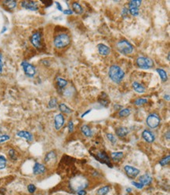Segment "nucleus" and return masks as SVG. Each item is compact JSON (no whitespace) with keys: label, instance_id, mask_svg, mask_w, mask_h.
I'll return each mask as SVG.
<instances>
[{"label":"nucleus","instance_id":"f257e3e1","mask_svg":"<svg viewBox=\"0 0 170 195\" xmlns=\"http://www.w3.org/2000/svg\"><path fill=\"white\" fill-rule=\"evenodd\" d=\"M108 76L114 83H119L125 77V72L118 65H113L109 68Z\"/></svg>","mask_w":170,"mask_h":195},{"label":"nucleus","instance_id":"f03ea898","mask_svg":"<svg viewBox=\"0 0 170 195\" xmlns=\"http://www.w3.org/2000/svg\"><path fill=\"white\" fill-rule=\"evenodd\" d=\"M71 43V38L67 34L57 35L53 39L54 47L57 49H63L67 47Z\"/></svg>","mask_w":170,"mask_h":195},{"label":"nucleus","instance_id":"7ed1b4c3","mask_svg":"<svg viewBox=\"0 0 170 195\" xmlns=\"http://www.w3.org/2000/svg\"><path fill=\"white\" fill-rule=\"evenodd\" d=\"M116 48L120 53L126 55L130 54L134 51L133 46L126 39H121V40L118 41L116 44Z\"/></svg>","mask_w":170,"mask_h":195},{"label":"nucleus","instance_id":"20e7f679","mask_svg":"<svg viewBox=\"0 0 170 195\" xmlns=\"http://www.w3.org/2000/svg\"><path fill=\"white\" fill-rule=\"evenodd\" d=\"M136 65L140 69H150L154 67V61L148 57H139L136 61Z\"/></svg>","mask_w":170,"mask_h":195},{"label":"nucleus","instance_id":"39448f33","mask_svg":"<svg viewBox=\"0 0 170 195\" xmlns=\"http://www.w3.org/2000/svg\"><path fill=\"white\" fill-rule=\"evenodd\" d=\"M146 123L148 124L149 128L154 129L157 128L161 123V118L159 117L158 114L156 113H151L147 118Z\"/></svg>","mask_w":170,"mask_h":195},{"label":"nucleus","instance_id":"423d86ee","mask_svg":"<svg viewBox=\"0 0 170 195\" xmlns=\"http://www.w3.org/2000/svg\"><path fill=\"white\" fill-rule=\"evenodd\" d=\"M21 66L23 68V70L24 72V74L28 76V77L32 78L34 77L35 74H36V69L34 65H31L28 61H22L21 62Z\"/></svg>","mask_w":170,"mask_h":195},{"label":"nucleus","instance_id":"0eeeda50","mask_svg":"<svg viewBox=\"0 0 170 195\" xmlns=\"http://www.w3.org/2000/svg\"><path fill=\"white\" fill-rule=\"evenodd\" d=\"M30 42L33 47L36 49L42 47V33L40 32H35L30 37Z\"/></svg>","mask_w":170,"mask_h":195},{"label":"nucleus","instance_id":"6e6552de","mask_svg":"<svg viewBox=\"0 0 170 195\" xmlns=\"http://www.w3.org/2000/svg\"><path fill=\"white\" fill-rule=\"evenodd\" d=\"M71 185H72L74 190H77L78 191L80 190H82L85 188L87 185V183H85V179H83L82 177H77L73 179L71 182Z\"/></svg>","mask_w":170,"mask_h":195},{"label":"nucleus","instance_id":"1a4fd4ad","mask_svg":"<svg viewBox=\"0 0 170 195\" xmlns=\"http://www.w3.org/2000/svg\"><path fill=\"white\" fill-rule=\"evenodd\" d=\"M124 170L126 172V175L131 179L136 178L140 174V170L139 169L133 166H130V165H126L124 167Z\"/></svg>","mask_w":170,"mask_h":195},{"label":"nucleus","instance_id":"9d476101","mask_svg":"<svg viewBox=\"0 0 170 195\" xmlns=\"http://www.w3.org/2000/svg\"><path fill=\"white\" fill-rule=\"evenodd\" d=\"M20 6H22L23 8L31 10V11H37L39 10L38 3L34 1H23L20 2Z\"/></svg>","mask_w":170,"mask_h":195},{"label":"nucleus","instance_id":"9b49d317","mask_svg":"<svg viewBox=\"0 0 170 195\" xmlns=\"http://www.w3.org/2000/svg\"><path fill=\"white\" fill-rule=\"evenodd\" d=\"M95 156V158L97 159V160H98L100 162L106 164V165H108L109 167H112V163H111V161H110L109 156H107V154L104 152V151L98 153L97 156Z\"/></svg>","mask_w":170,"mask_h":195},{"label":"nucleus","instance_id":"f8f14e48","mask_svg":"<svg viewBox=\"0 0 170 195\" xmlns=\"http://www.w3.org/2000/svg\"><path fill=\"white\" fill-rule=\"evenodd\" d=\"M142 137L148 143H152L155 140V135L153 134V132H151L150 130H148V129H145L144 132H142Z\"/></svg>","mask_w":170,"mask_h":195},{"label":"nucleus","instance_id":"ddd939ff","mask_svg":"<svg viewBox=\"0 0 170 195\" xmlns=\"http://www.w3.org/2000/svg\"><path fill=\"white\" fill-rule=\"evenodd\" d=\"M64 124V117L62 114H57L54 118V128L56 130L59 131Z\"/></svg>","mask_w":170,"mask_h":195},{"label":"nucleus","instance_id":"4468645a","mask_svg":"<svg viewBox=\"0 0 170 195\" xmlns=\"http://www.w3.org/2000/svg\"><path fill=\"white\" fill-rule=\"evenodd\" d=\"M97 50H98L100 54L102 55V56H107L111 54L110 47H108L103 43H99L97 45Z\"/></svg>","mask_w":170,"mask_h":195},{"label":"nucleus","instance_id":"2eb2a0df","mask_svg":"<svg viewBox=\"0 0 170 195\" xmlns=\"http://www.w3.org/2000/svg\"><path fill=\"white\" fill-rule=\"evenodd\" d=\"M46 172V167L40 163L36 162L33 168V173L34 175H41Z\"/></svg>","mask_w":170,"mask_h":195},{"label":"nucleus","instance_id":"dca6fc26","mask_svg":"<svg viewBox=\"0 0 170 195\" xmlns=\"http://www.w3.org/2000/svg\"><path fill=\"white\" fill-rule=\"evenodd\" d=\"M132 88L133 89L139 94H144L146 91V88H144V86L142 85L141 83H138L136 81H134L133 83H132Z\"/></svg>","mask_w":170,"mask_h":195},{"label":"nucleus","instance_id":"f3484780","mask_svg":"<svg viewBox=\"0 0 170 195\" xmlns=\"http://www.w3.org/2000/svg\"><path fill=\"white\" fill-rule=\"evenodd\" d=\"M16 135L20 137V138H25L28 142H31L33 140V135L31 134L30 132H27V131H20L16 133Z\"/></svg>","mask_w":170,"mask_h":195},{"label":"nucleus","instance_id":"a211bd4d","mask_svg":"<svg viewBox=\"0 0 170 195\" xmlns=\"http://www.w3.org/2000/svg\"><path fill=\"white\" fill-rule=\"evenodd\" d=\"M139 180H140V183L144 186H148L151 184L152 182V178L148 174H144L139 178Z\"/></svg>","mask_w":170,"mask_h":195},{"label":"nucleus","instance_id":"6ab92c4d","mask_svg":"<svg viewBox=\"0 0 170 195\" xmlns=\"http://www.w3.org/2000/svg\"><path fill=\"white\" fill-rule=\"evenodd\" d=\"M71 7H72L73 12H75L77 14H82L83 13L82 6L79 4L78 2H73L71 3Z\"/></svg>","mask_w":170,"mask_h":195},{"label":"nucleus","instance_id":"aec40b11","mask_svg":"<svg viewBox=\"0 0 170 195\" xmlns=\"http://www.w3.org/2000/svg\"><path fill=\"white\" fill-rule=\"evenodd\" d=\"M129 132H130L129 129L127 128H125V127H120V128H118L116 129V135L121 138L126 136L129 134Z\"/></svg>","mask_w":170,"mask_h":195},{"label":"nucleus","instance_id":"412c9836","mask_svg":"<svg viewBox=\"0 0 170 195\" xmlns=\"http://www.w3.org/2000/svg\"><path fill=\"white\" fill-rule=\"evenodd\" d=\"M59 110H60V111L61 113L66 114H70L73 112V110H71V108L68 107L67 105H65L64 103H61L59 105Z\"/></svg>","mask_w":170,"mask_h":195},{"label":"nucleus","instance_id":"4be33fe9","mask_svg":"<svg viewBox=\"0 0 170 195\" xmlns=\"http://www.w3.org/2000/svg\"><path fill=\"white\" fill-rule=\"evenodd\" d=\"M81 131L82 134L86 137H91L93 135V132L88 125H83L81 128Z\"/></svg>","mask_w":170,"mask_h":195},{"label":"nucleus","instance_id":"5701e85b","mask_svg":"<svg viewBox=\"0 0 170 195\" xmlns=\"http://www.w3.org/2000/svg\"><path fill=\"white\" fill-rule=\"evenodd\" d=\"M156 71L157 73L159 74L160 76V78L162 79V82H166L167 81V79H168V74L163 69H156Z\"/></svg>","mask_w":170,"mask_h":195},{"label":"nucleus","instance_id":"b1692460","mask_svg":"<svg viewBox=\"0 0 170 195\" xmlns=\"http://www.w3.org/2000/svg\"><path fill=\"white\" fill-rule=\"evenodd\" d=\"M124 154L122 152H114L112 153V159L115 162H118L122 159Z\"/></svg>","mask_w":170,"mask_h":195},{"label":"nucleus","instance_id":"393cba45","mask_svg":"<svg viewBox=\"0 0 170 195\" xmlns=\"http://www.w3.org/2000/svg\"><path fill=\"white\" fill-rule=\"evenodd\" d=\"M16 1H13V0H8V1H4L3 2V5L7 7L10 10H13L16 7Z\"/></svg>","mask_w":170,"mask_h":195},{"label":"nucleus","instance_id":"a878e982","mask_svg":"<svg viewBox=\"0 0 170 195\" xmlns=\"http://www.w3.org/2000/svg\"><path fill=\"white\" fill-rule=\"evenodd\" d=\"M67 81L66 79H63V78H57V87L59 88H61V89H63L67 85Z\"/></svg>","mask_w":170,"mask_h":195},{"label":"nucleus","instance_id":"bb28decb","mask_svg":"<svg viewBox=\"0 0 170 195\" xmlns=\"http://www.w3.org/2000/svg\"><path fill=\"white\" fill-rule=\"evenodd\" d=\"M55 158H56V153H55V152H53V151H50V152H49L46 155L44 161L45 162L48 163Z\"/></svg>","mask_w":170,"mask_h":195},{"label":"nucleus","instance_id":"cd10ccee","mask_svg":"<svg viewBox=\"0 0 170 195\" xmlns=\"http://www.w3.org/2000/svg\"><path fill=\"white\" fill-rule=\"evenodd\" d=\"M131 110L130 109H121L118 113V116L120 117H127L128 116H130Z\"/></svg>","mask_w":170,"mask_h":195},{"label":"nucleus","instance_id":"c85d7f7f","mask_svg":"<svg viewBox=\"0 0 170 195\" xmlns=\"http://www.w3.org/2000/svg\"><path fill=\"white\" fill-rule=\"evenodd\" d=\"M129 12L130 14L133 17H137L140 14V11H139V8H136V7H133V6H129Z\"/></svg>","mask_w":170,"mask_h":195},{"label":"nucleus","instance_id":"c756f323","mask_svg":"<svg viewBox=\"0 0 170 195\" xmlns=\"http://www.w3.org/2000/svg\"><path fill=\"white\" fill-rule=\"evenodd\" d=\"M110 190V187L109 186H105V187H103L101 188H100L97 191V193L98 195H106Z\"/></svg>","mask_w":170,"mask_h":195},{"label":"nucleus","instance_id":"7c9ffc66","mask_svg":"<svg viewBox=\"0 0 170 195\" xmlns=\"http://www.w3.org/2000/svg\"><path fill=\"white\" fill-rule=\"evenodd\" d=\"M148 99L147 98H139L135 100V102H134V104L136 105V106H144L145 105L146 103H148Z\"/></svg>","mask_w":170,"mask_h":195},{"label":"nucleus","instance_id":"2f4dec72","mask_svg":"<svg viewBox=\"0 0 170 195\" xmlns=\"http://www.w3.org/2000/svg\"><path fill=\"white\" fill-rule=\"evenodd\" d=\"M142 4V2L140 0H132L129 2V6H133V7H136V8H139L140 5Z\"/></svg>","mask_w":170,"mask_h":195},{"label":"nucleus","instance_id":"473e14b6","mask_svg":"<svg viewBox=\"0 0 170 195\" xmlns=\"http://www.w3.org/2000/svg\"><path fill=\"white\" fill-rule=\"evenodd\" d=\"M6 167V158L3 155H0V170L4 169Z\"/></svg>","mask_w":170,"mask_h":195},{"label":"nucleus","instance_id":"72a5a7b5","mask_svg":"<svg viewBox=\"0 0 170 195\" xmlns=\"http://www.w3.org/2000/svg\"><path fill=\"white\" fill-rule=\"evenodd\" d=\"M49 108L50 109H53V108L57 107V99L56 98H52L50 99V101L49 102Z\"/></svg>","mask_w":170,"mask_h":195},{"label":"nucleus","instance_id":"f704fd0d","mask_svg":"<svg viewBox=\"0 0 170 195\" xmlns=\"http://www.w3.org/2000/svg\"><path fill=\"white\" fill-rule=\"evenodd\" d=\"M169 161H170V156L169 155H168V156L163 157V158L159 161V164H160L162 166H165V165H168L169 163Z\"/></svg>","mask_w":170,"mask_h":195},{"label":"nucleus","instance_id":"c9c22d12","mask_svg":"<svg viewBox=\"0 0 170 195\" xmlns=\"http://www.w3.org/2000/svg\"><path fill=\"white\" fill-rule=\"evenodd\" d=\"M9 156H10V158L12 159V160H13V161L16 160V151H15L13 149H10V150H9Z\"/></svg>","mask_w":170,"mask_h":195},{"label":"nucleus","instance_id":"e433bc0d","mask_svg":"<svg viewBox=\"0 0 170 195\" xmlns=\"http://www.w3.org/2000/svg\"><path fill=\"white\" fill-rule=\"evenodd\" d=\"M10 139V136L8 135H0V143L5 142Z\"/></svg>","mask_w":170,"mask_h":195},{"label":"nucleus","instance_id":"4c0bfd02","mask_svg":"<svg viewBox=\"0 0 170 195\" xmlns=\"http://www.w3.org/2000/svg\"><path fill=\"white\" fill-rule=\"evenodd\" d=\"M107 138H108V140L112 142V144H115L116 142H117L115 137L112 134H111V133H108V134H107Z\"/></svg>","mask_w":170,"mask_h":195},{"label":"nucleus","instance_id":"58836bf2","mask_svg":"<svg viewBox=\"0 0 170 195\" xmlns=\"http://www.w3.org/2000/svg\"><path fill=\"white\" fill-rule=\"evenodd\" d=\"M35 190H36V187H35L34 185H33V184H29L28 186V190L29 193H33L35 191Z\"/></svg>","mask_w":170,"mask_h":195},{"label":"nucleus","instance_id":"ea45409f","mask_svg":"<svg viewBox=\"0 0 170 195\" xmlns=\"http://www.w3.org/2000/svg\"><path fill=\"white\" fill-rule=\"evenodd\" d=\"M132 184L133 186H135L136 187H137L138 189H142L143 187H144V185L143 184H141L140 183H136V182H133L132 183Z\"/></svg>","mask_w":170,"mask_h":195},{"label":"nucleus","instance_id":"a19ab883","mask_svg":"<svg viewBox=\"0 0 170 195\" xmlns=\"http://www.w3.org/2000/svg\"><path fill=\"white\" fill-rule=\"evenodd\" d=\"M68 130H69V132L71 133V132H73V130H74V124H73L72 121H69L68 123Z\"/></svg>","mask_w":170,"mask_h":195},{"label":"nucleus","instance_id":"79ce46f5","mask_svg":"<svg viewBox=\"0 0 170 195\" xmlns=\"http://www.w3.org/2000/svg\"><path fill=\"white\" fill-rule=\"evenodd\" d=\"M128 14H129V10H128L126 7H125V8L122 10V14H121V15H122V17H126L128 15Z\"/></svg>","mask_w":170,"mask_h":195},{"label":"nucleus","instance_id":"37998d69","mask_svg":"<svg viewBox=\"0 0 170 195\" xmlns=\"http://www.w3.org/2000/svg\"><path fill=\"white\" fill-rule=\"evenodd\" d=\"M64 14L66 15H71L73 14V11L71 10H70V9H67V10H64Z\"/></svg>","mask_w":170,"mask_h":195},{"label":"nucleus","instance_id":"c03bdc74","mask_svg":"<svg viewBox=\"0 0 170 195\" xmlns=\"http://www.w3.org/2000/svg\"><path fill=\"white\" fill-rule=\"evenodd\" d=\"M55 3H56V5H57V10H60V11H63V8H62V6H61V5L60 4V3H59L58 2H56Z\"/></svg>","mask_w":170,"mask_h":195},{"label":"nucleus","instance_id":"a18cd8bd","mask_svg":"<svg viewBox=\"0 0 170 195\" xmlns=\"http://www.w3.org/2000/svg\"><path fill=\"white\" fill-rule=\"evenodd\" d=\"M77 193L78 195H85L86 194V192L84 190H80L78 191Z\"/></svg>","mask_w":170,"mask_h":195},{"label":"nucleus","instance_id":"49530a36","mask_svg":"<svg viewBox=\"0 0 170 195\" xmlns=\"http://www.w3.org/2000/svg\"><path fill=\"white\" fill-rule=\"evenodd\" d=\"M43 2L44 3V4L46 5V7H49V6L53 4V2H52V1H49V2Z\"/></svg>","mask_w":170,"mask_h":195},{"label":"nucleus","instance_id":"de8ad7c7","mask_svg":"<svg viewBox=\"0 0 170 195\" xmlns=\"http://www.w3.org/2000/svg\"><path fill=\"white\" fill-rule=\"evenodd\" d=\"M0 65L3 66V61H2V54L0 52Z\"/></svg>","mask_w":170,"mask_h":195},{"label":"nucleus","instance_id":"09e8293b","mask_svg":"<svg viewBox=\"0 0 170 195\" xmlns=\"http://www.w3.org/2000/svg\"><path fill=\"white\" fill-rule=\"evenodd\" d=\"M6 31H7V28H6V26H4L3 27V28H2V32H1V33H4L5 32H6Z\"/></svg>","mask_w":170,"mask_h":195},{"label":"nucleus","instance_id":"8fccbe9b","mask_svg":"<svg viewBox=\"0 0 170 195\" xmlns=\"http://www.w3.org/2000/svg\"><path fill=\"white\" fill-rule=\"evenodd\" d=\"M121 108H122L121 106H118V105H115V109L116 110H118V109H121Z\"/></svg>","mask_w":170,"mask_h":195},{"label":"nucleus","instance_id":"3c124183","mask_svg":"<svg viewBox=\"0 0 170 195\" xmlns=\"http://www.w3.org/2000/svg\"><path fill=\"white\" fill-rule=\"evenodd\" d=\"M164 98L165 99H167V101H169V94H167V95H165Z\"/></svg>","mask_w":170,"mask_h":195},{"label":"nucleus","instance_id":"603ef678","mask_svg":"<svg viewBox=\"0 0 170 195\" xmlns=\"http://www.w3.org/2000/svg\"><path fill=\"white\" fill-rule=\"evenodd\" d=\"M90 111H91V110H88L87 112H85V113L83 114L82 116V117H83V116H85V115H87V114H88V113H89V112H90Z\"/></svg>","mask_w":170,"mask_h":195},{"label":"nucleus","instance_id":"864d4df0","mask_svg":"<svg viewBox=\"0 0 170 195\" xmlns=\"http://www.w3.org/2000/svg\"><path fill=\"white\" fill-rule=\"evenodd\" d=\"M2 73V66L1 65H0V74Z\"/></svg>","mask_w":170,"mask_h":195},{"label":"nucleus","instance_id":"5fc2aeb1","mask_svg":"<svg viewBox=\"0 0 170 195\" xmlns=\"http://www.w3.org/2000/svg\"><path fill=\"white\" fill-rule=\"evenodd\" d=\"M168 61H169V53L168 54Z\"/></svg>","mask_w":170,"mask_h":195},{"label":"nucleus","instance_id":"6e6d98bb","mask_svg":"<svg viewBox=\"0 0 170 195\" xmlns=\"http://www.w3.org/2000/svg\"><path fill=\"white\" fill-rule=\"evenodd\" d=\"M127 191H130H130H131V190H130V188H129V189H127Z\"/></svg>","mask_w":170,"mask_h":195}]
</instances>
